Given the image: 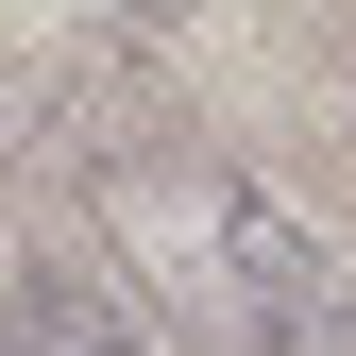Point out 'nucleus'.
<instances>
[{
	"label": "nucleus",
	"instance_id": "nucleus-1",
	"mask_svg": "<svg viewBox=\"0 0 356 356\" xmlns=\"http://www.w3.org/2000/svg\"><path fill=\"white\" fill-rule=\"evenodd\" d=\"M85 187H102L119 254H136V289H153L204 356H356V272L305 238L272 187H254V170H220L187 119L85 153Z\"/></svg>",
	"mask_w": 356,
	"mask_h": 356
},
{
	"label": "nucleus",
	"instance_id": "nucleus-2",
	"mask_svg": "<svg viewBox=\"0 0 356 356\" xmlns=\"http://www.w3.org/2000/svg\"><path fill=\"white\" fill-rule=\"evenodd\" d=\"M0 356H153V339L119 323L102 272H17L0 289Z\"/></svg>",
	"mask_w": 356,
	"mask_h": 356
},
{
	"label": "nucleus",
	"instance_id": "nucleus-3",
	"mask_svg": "<svg viewBox=\"0 0 356 356\" xmlns=\"http://www.w3.org/2000/svg\"><path fill=\"white\" fill-rule=\"evenodd\" d=\"M102 17H119V34H170V17H187V0H102Z\"/></svg>",
	"mask_w": 356,
	"mask_h": 356
}]
</instances>
